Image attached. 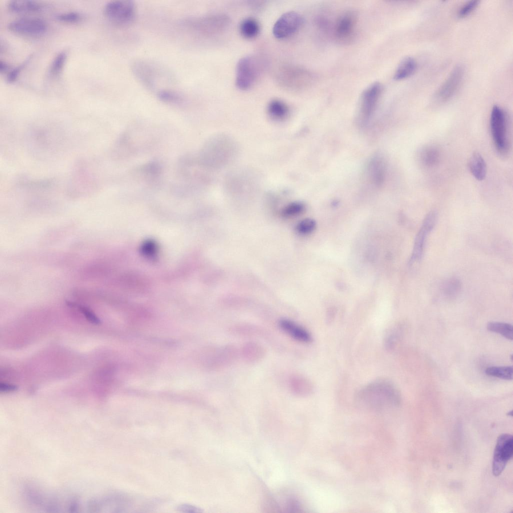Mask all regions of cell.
Listing matches in <instances>:
<instances>
[{"instance_id": "6da1fadb", "label": "cell", "mask_w": 513, "mask_h": 513, "mask_svg": "<svg viewBox=\"0 0 513 513\" xmlns=\"http://www.w3.org/2000/svg\"><path fill=\"white\" fill-rule=\"evenodd\" d=\"M397 387L390 380L379 378L361 388L356 394V405L365 411L381 412L397 407L401 402Z\"/></svg>"}, {"instance_id": "7a4b0ae2", "label": "cell", "mask_w": 513, "mask_h": 513, "mask_svg": "<svg viewBox=\"0 0 513 513\" xmlns=\"http://www.w3.org/2000/svg\"><path fill=\"white\" fill-rule=\"evenodd\" d=\"M228 17L222 14H215L197 17L186 18L181 23L186 31L198 37H211L217 35L228 27Z\"/></svg>"}, {"instance_id": "3957f363", "label": "cell", "mask_w": 513, "mask_h": 513, "mask_svg": "<svg viewBox=\"0 0 513 513\" xmlns=\"http://www.w3.org/2000/svg\"><path fill=\"white\" fill-rule=\"evenodd\" d=\"M264 65L262 59L255 55L241 58L236 66V87L241 90H246L252 87L260 77Z\"/></svg>"}, {"instance_id": "277c9868", "label": "cell", "mask_w": 513, "mask_h": 513, "mask_svg": "<svg viewBox=\"0 0 513 513\" xmlns=\"http://www.w3.org/2000/svg\"><path fill=\"white\" fill-rule=\"evenodd\" d=\"M104 14L112 24L125 27L132 24L136 16V8L133 1L117 0L108 2L104 6Z\"/></svg>"}, {"instance_id": "5b68a950", "label": "cell", "mask_w": 513, "mask_h": 513, "mask_svg": "<svg viewBox=\"0 0 513 513\" xmlns=\"http://www.w3.org/2000/svg\"><path fill=\"white\" fill-rule=\"evenodd\" d=\"M490 128L496 150L500 154H506L509 147L507 119L504 111L497 105L492 108Z\"/></svg>"}, {"instance_id": "8992f818", "label": "cell", "mask_w": 513, "mask_h": 513, "mask_svg": "<svg viewBox=\"0 0 513 513\" xmlns=\"http://www.w3.org/2000/svg\"><path fill=\"white\" fill-rule=\"evenodd\" d=\"M163 68L157 64L146 60H138L132 65L134 75L139 81L151 91L157 90L159 83L165 76L166 72Z\"/></svg>"}, {"instance_id": "52a82bcc", "label": "cell", "mask_w": 513, "mask_h": 513, "mask_svg": "<svg viewBox=\"0 0 513 513\" xmlns=\"http://www.w3.org/2000/svg\"><path fill=\"white\" fill-rule=\"evenodd\" d=\"M279 77L282 85L294 90L306 88L312 84L314 80V76L311 72L298 67L284 68Z\"/></svg>"}, {"instance_id": "ba28073f", "label": "cell", "mask_w": 513, "mask_h": 513, "mask_svg": "<svg viewBox=\"0 0 513 513\" xmlns=\"http://www.w3.org/2000/svg\"><path fill=\"white\" fill-rule=\"evenodd\" d=\"M8 29L21 36L38 37L45 34L48 30L47 23L37 17H23L14 20L9 23Z\"/></svg>"}, {"instance_id": "9c48e42d", "label": "cell", "mask_w": 513, "mask_h": 513, "mask_svg": "<svg viewBox=\"0 0 513 513\" xmlns=\"http://www.w3.org/2000/svg\"><path fill=\"white\" fill-rule=\"evenodd\" d=\"M513 454V438L510 434H501L497 438L492 460V473L498 476L503 470Z\"/></svg>"}, {"instance_id": "30bf717a", "label": "cell", "mask_w": 513, "mask_h": 513, "mask_svg": "<svg viewBox=\"0 0 513 513\" xmlns=\"http://www.w3.org/2000/svg\"><path fill=\"white\" fill-rule=\"evenodd\" d=\"M357 20L356 15L351 11H347L340 15L333 27L335 39L341 44L350 43L355 35Z\"/></svg>"}, {"instance_id": "8fae6325", "label": "cell", "mask_w": 513, "mask_h": 513, "mask_svg": "<svg viewBox=\"0 0 513 513\" xmlns=\"http://www.w3.org/2000/svg\"><path fill=\"white\" fill-rule=\"evenodd\" d=\"M304 20L298 13L289 11L282 15L273 27L274 36L278 39L288 38L296 33L301 28Z\"/></svg>"}, {"instance_id": "7c38bea8", "label": "cell", "mask_w": 513, "mask_h": 513, "mask_svg": "<svg viewBox=\"0 0 513 513\" xmlns=\"http://www.w3.org/2000/svg\"><path fill=\"white\" fill-rule=\"evenodd\" d=\"M437 218V214L434 210L430 211L425 216L415 237L410 260L412 263L420 262L421 260L427 238L434 228Z\"/></svg>"}, {"instance_id": "4fadbf2b", "label": "cell", "mask_w": 513, "mask_h": 513, "mask_svg": "<svg viewBox=\"0 0 513 513\" xmlns=\"http://www.w3.org/2000/svg\"><path fill=\"white\" fill-rule=\"evenodd\" d=\"M383 87L379 82L369 85L362 92L360 98V113L363 119L368 120L374 113L382 93Z\"/></svg>"}, {"instance_id": "5bb4252c", "label": "cell", "mask_w": 513, "mask_h": 513, "mask_svg": "<svg viewBox=\"0 0 513 513\" xmlns=\"http://www.w3.org/2000/svg\"><path fill=\"white\" fill-rule=\"evenodd\" d=\"M464 74L462 66L456 65L438 89L436 96L441 102L449 99L460 85Z\"/></svg>"}, {"instance_id": "9a60e30c", "label": "cell", "mask_w": 513, "mask_h": 513, "mask_svg": "<svg viewBox=\"0 0 513 513\" xmlns=\"http://www.w3.org/2000/svg\"><path fill=\"white\" fill-rule=\"evenodd\" d=\"M42 126L41 128L35 129L31 133V138L33 143L35 144L34 147H37L36 150L38 151H51L54 150L55 139L59 138L55 137L57 134L53 130L54 129L51 127H47V126Z\"/></svg>"}, {"instance_id": "2e32d148", "label": "cell", "mask_w": 513, "mask_h": 513, "mask_svg": "<svg viewBox=\"0 0 513 513\" xmlns=\"http://www.w3.org/2000/svg\"><path fill=\"white\" fill-rule=\"evenodd\" d=\"M279 324L280 328L294 340L303 343L312 342L313 338L310 332L294 321L283 319Z\"/></svg>"}, {"instance_id": "e0dca14e", "label": "cell", "mask_w": 513, "mask_h": 513, "mask_svg": "<svg viewBox=\"0 0 513 513\" xmlns=\"http://www.w3.org/2000/svg\"><path fill=\"white\" fill-rule=\"evenodd\" d=\"M440 149L434 144H428L419 150L417 159L419 164L423 168L430 169L435 167L441 158Z\"/></svg>"}, {"instance_id": "ac0fdd59", "label": "cell", "mask_w": 513, "mask_h": 513, "mask_svg": "<svg viewBox=\"0 0 513 513\" xmlns=\"http://www.w3.org/2000/svg\"><path fill=\"white\" fill-rule=\"evenodd\" d=\"M8 10L15 14L39 13L43 11L44 5L32 0H12L7 5Z\"/></svg>"}, {"instance_id": "d6986e66", "label": "cell", "mask_w": 513, "mask_h": 513, "mask_svg": "<svg viewBox=\"0 0 513 513\" xmlns=\"http://www.w3.org/2000/svg\"><path fill=\"white\" fill-rule=\"evenodd\" d=\"M266 351L260 343L249 341L244 343L240 350V354L243 360L248 363H256L263 359Z\"/></svg>"}, {"instance_id": "ffe728a7", "label": "cell", "mask_w": 513, "mask_h": 513, "mask_svg": "<svg viewBox=\"0 0 513 513\" xmlns=\"http://www.w3.org/2000/svg\"><path fill=\"white\" fill-rule=\"evenodd\" d=\"M289 385L292 392L299 396L309 395L313 390V386L310 381L301 375H294L290 377Z\"/></svg>"}, {"instance_id": "44dd1931", "label": "cell", "mask_w": 513, "mask_h": 513, "mask_svg": "<svg viewBox=\"0 0 513 513\" xmlns=\"http://www.w3.org/2000/svg\"><path fill=\"white\" fill-rule=\"evenodd\" d=\"M369 171L373 182L377 186L381 185L384 181L386 172L383 158L380 156L373 157L369 163Z\"/></svg>"}, {"instance_id": "7402d4cb", "label": "cell", "mask_w": 513, "mask_h": 513, "mask_svg": "<svg viewBox=\"0 0 513 513\" xmlns=\"http://www.w3.org/2000/svg\"><path fill=\"white\" fill-rule=\"evenodd\" d=\"M468 167L471 174L479 181L483 180L486 174V165L482 156L478 152L473 153L468 161Z\"/></svg>"}, {"instance_id": "603a6c76", "label": "cell", "mask_w": 513, "mask_h": 513, "mask_svg": "<svg viewBox=\"0 0 513 513\" xmlns=\"http://www.w3.org/2000/svg\"><path fill=\"white\" fill-rule=\"evenodd\" d=\"M416 62L410 56L404 58L398 64L393 76L395 80H400L411 76L416 69Z\"/></svg>"}, {"instance_id": "cb8c5ba5", "label": "cell", "mask_w": 513, "mask_h": 513, "mask_svg": "<svg viewBox=\"0 0 513 513\" xmlns=\"http://www.w3.org/2000/svg\"><path fill=\"white\" fill-rule=\"evenodd\" d=\"M238 30L240 35L245 39H251L256 37L260 32V25L254 18L247 17L241 21Z\"/></svg>"}, {"instance_id": "d4e9b609", "label": "cell", "mask_w": 513, "mask_h": 513, "mask_svg": "<svg viewBox=\"0 0 513 513\" xmlns=\"http://www.w3.org/2000/svg\"><path fill=\"white\" fill-rule=\"evenodd\" d=\"M267 111L272 118L277 120H282L288 117L289 108L284 101L275 99L269 102Z\"/></svg>"}, {"instance_id": "484cf974", "label": "cell", "mask_w": 513, "mask_h": 513, "mask_svg": "<svg viewBox=\"0 0 513 513\" xmlns=\"http://www.w3.org/2000/svg\"><path fill=\"white\" fill-rule=\"evenodd\" d=\"M231 334L239 336H257L264 335L260 328L249 324H239L232 326L229 329Z\"/></svg>"}, {"instance_id": "4316f807", "label": "cell", "mask_w": 513, "mask_h": 513, "mask_svg": "<svg viewBox=\"0 0 513 513\" xmlns=\"http://www.w3.org/2000/svg\"><path fill=\"white\" fill-rule=\"evenodd\" d=\"M487 329L492 332L499 334L506 339L512 340L513 338L512 325L504 322H489L486 326Z\"/></svg>"}, {"instance_id": "83f0119b", "label": "cell", "mask_w": 513, "mask_h": 513, "mask_svg": "<svg viewBox=\"0 0 513 513\" xmlns=\"http://www.w3.org/2000/svg\"><path fill=\"white\" fill-rule=\"evenodd\" d=\"M485 373L489 376L510 380L512 379L513 368L512 366H491L485 369Z\"/></svg>"}, {"instance_id": "f1b7e54d", "label": "cell", "mask_w": 513, "mask_h": 513, "mask_svg": "<svg viewBox=\"0 0 513 513\" xmlns=\"http://www.w3.org/2000/svg\"><path fill=\"white\" fill-rule=\"evenodd\" d=\"M156 94L159 99L166 103L179 104L184 100L180 93L172 89H163L159 91Z\"/></svg>"}, {"instance_id": "f546056e", "label": "cell", "mask_w": 513, "mask_h": 513, "mask_svg": "<svg viewBox=\"0 0 513 513\" xmlns=\"http://www.w3.org/2000/svg\"><path fill=\"white\" fill-rule=\"evenodd\" d=\"M67 58V55L65 52H61L55 57L49 68V74L52 77H57L60 75L64 67Z\"/></svg>"}, {"instance_id": "4dcf8cb0", "label": "cell", "mask_w": 513, "mask_h": 513, "mask_svg": "<svg viewBox=\"0 0 513 513\" xmlns=\"http://www.w3.org/2000/svg\"><path fill=\"white\" fill-rule=\"evenodd\" d=\"M305 209L304 203L301 202H293L286 205L282 210L281 214L285 217L295 216L302 213Z\"/></svg>"}, {"instance_id": "1f68e13d", "label": "cell", "mask_w": 513, "mask_h": 513, "mask_svg": "<svg viewBox=\"0 0 513 513\" xmlns=\"http://www.w3.org/2000/svg\"><path fill=\"white\" fill-rule=\"evenodd\" d=\"M459 280L455 278L450 279L443 284L442 291L448 296H453L460 290L461 285Z\"/></svg>"}, {"instance_id": "d6a6232c", "label": "cell", "mask_w": 513, "mask_h": 513, "mask_svg": "<svg viewBox=\"0 0 513 513\" xmlns=\"http://www.w3.org/2000/svg\"><path fill=\"white\" fill-rule=\"evenodd\" d=\"M56 18L62 23L74 24L80 22L82 17L78 12L72 11L59 14L56 16Z\"/></svg>"}, {"instance_id": "836d02e7", "label": "cell", "mask_w": 513, "mask_h": 513, "mask_svg": "<svg viewBox=\"0 0 513 513\" xmlns=\"http://www.w3.org/2000/svg\"><path fill=\"white\" fill-rule=\"evenodd\" d=\"M316 227V222L311 218H306L300 221L297 225L296 229L301 234H307L312 232Z\"/></svg>"}, {"instance_id": "e575fe53", "label": "cell", "mask_w": 513, "mask_h": 513, "mask_svg": "<svg viewBox=\"0 0 513 513\" xmlns=\"http://www.w3.org/2000/svg\"><path fill=\"white\" fill-rule=\"evenodd\" d=\"M67 304L73 308H77L90 323L96 325L100 323V319L88 308L72 302H68Z\"/></svg>"}, {"instance_id": "d590c367", "label": "cell", "mask_w": 513, "mask_h": 513, "mask_svg": "<svg viewBox=\"0 0 513 513\" xmlns=\"http://www.w3.org/2000/svg\"><path fill=\"white\" fill-rule=\"evenodd\" d=\"M479 2L478 0H470L466 2L459 9L458 17L462 18L468 15L478 5Z\"/></svg>"}, {"instance_id": "8d00e7d4", "label": "cell", "mask_w": 513, "mask_h": 513, "mask_svg": "<svg viewBox=\"0 0 513 513\" xmlns=\"http://www.w3.org/2000/svg\"><path fill=\"white\" fill-rule=\"evenodd\" d=\"M26 64V62L21 64L20 65L12 69L8 74L7 76V80L9 83H14L15 82L22 71V69L24 68V66Z\"/></svg>"}, {"instance_id": "74e56055", "label": "cell", "mask_w": 513, "mask_h": 513, "mask_svg": "<svg viewBox=\"0 0 513 513\" xmlns=\"http://www.w3.org/2000/svg\"><path fill=\"white\" fill-rule=\"evenodd\" d=\"M142 250L146 255L151 256L156 252V245L153 241H147L143 245Z\"/></svg>"}, {"instance_id": "f35d334b", "label": "cell", "mask_w": 513, "mask_h": 513, "mask_svg": "<svg viewBox=\"0 0 513 513\" xmlns=\"http://www.w3.org/2000/svg\"><path fill=\"white\" fill-rule=\"evenodd\" d=\"M177 509L183 512H199L202 510L198 507L194 505L188 504H182L179 505Z\"/></svg>"}, {"instance_id": "ab89813d", "label": "cell", "mask_w": 513, "mask_h": 513, "mask_svg": "<svg viewBox=\"0 0 513 513\" xmlns=\"http://www.w3.org/2000/svg\"><path fill=\"white\" fill-rule=\"evenodd\" d=\"M18 387L13 384L6 383H1L0 390L2 392H9L17 390Z\"/></svg>"}, {"instance_id": "60d3db41", "label": "cell", "mask_w": 513, "mask_h": 513, "mask_svg": "<svg viewBox=\"0 0 513 513\" xmlns=\"http://www.w3.org/2000/svg\"><path fill=\"white\" fill-rule=\"evenodd\" d=\"M9 65L4 61H0V72L3 73L6 72L9 68Z\"/></svg>"}, {"instance_id": "b9f144b4", "label": "cell", "mask_w": 513, "mask_h": 513, "mask_svg": "<svg viewBox=\"0 0 513 513\" xmlns=\"http://www.w3.org/2000/svg\"><path fill=\"white\" fill-rule=\"evenodd\" d=\"M507 414V415H509H509L512 416V411H510V412H508V413Z\"/></svg>"}]
</instances>
